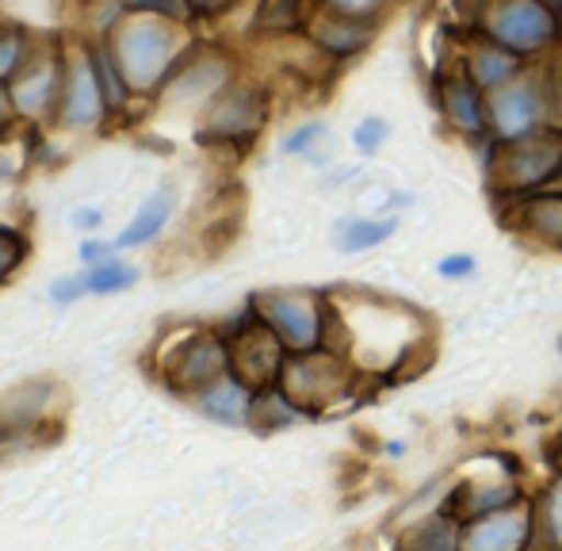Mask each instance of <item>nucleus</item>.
<instances>
[{
  "label": "nucleus",
  "mask_w": 562,
  "mask_h": 551,
  "mask_svg": "<svg viewBox=\"0 0 562 551\" xmlns=\"http://www.w3.org/2000/svg\"><path fill=\"white\" fill-rule=\"evenodd\" d=\"M211 421L218 425H252V411H257V391L245 387L237 375H223L215 387H207L203 395L192 398Z\"/></svg>",
  "instance_id": "f3484780"
},
{
  "label": "nucleus",
  "mask_w": 562,
  "mask_h": 551,
  "mask_svg": "<svg viewBox=\"0 0 562 551\" xmlns=\"http://www.w3.org/2000/svg\"><path fill=\"white\" fill-rule=\"evenodd\" d=\"M15 177V157L8 154V149H0V180Z\"/></svg>",
  "instance_id": "e433bc0d"
},
{
  "label": "nucleus",
  "mask_w": 562,
  "mask_h": 551,
  "mask_svg": "<svg viewBox=\"0 0 562 551\" xmlns=\"http://www.w3.org/2000/svg\"><path fill=\"white\" fill-rule=\"evenodd\" d=\"M479 35L505 46L517 58H540L562 43V12L540 0H505L479 12Z\"/></svg>",
  "instance_id": "20e7f679"
},
{
  "label": "nucleus",
  "mask_w": 562,
  "mask_h": 551,
  "mask_svg": "<svg viewBox=\"0 0 562 551\" xmlns=\"http://www.w3.org/2000/svg\"><path fill=\"white\" fill-rule=\"evenodd\" d=\"M108 46H112L126 85L134 92H142V97L165 89L177 77V69L184 66L188 54L195 50V43H188L180 23L149 12L146 4L126 8V20L115 27Z\"/></svg>",
  "instance_id": "f257e3e1"
},
{
  "label": "nucleus",
  "mask_w": 562,
  "mask_h": 551,
  "mask_svg": "<svg viewBox=\"0 0 562 551\" xmlns=\"http://www.w3.org/2000/svg\"><path fill=\"white\" fill-rule=\"evenodd\" d=\"M536 537L551 551H562V475L551 479L536 502Z\"/></svg>",
  "instance_id": "a878e982"
},
{
  "label": "nucleus",
  "mask_w": 562,
  "mask_h": 551,
  "mask_svg": "<svg viewBox=\"0 0 562 551\" xmlns=\"http://www.w3.org/2000/svg\"><path fill=\"white\" fill-rule=\"evenodd\" d=\"M548 131H562V89L555 69L528 66L513 85L490 92V138L497 146H513Z\"/></svg>",
  "instance_id": "f03ea898"
},
{
  "label": "nucleus",
  "mask_w": 562,
  "mask_h": 551,
  "mask_svg": "<svg viewBox=\"0 0 562 551\" xmlns=\"http://www.w3.org/2000/svg\"><path fill=\"white\" fill-rule=\"evenodd\" d=\"M81 261L89 265V269H100V265L115 261V241H85Z\"/></svg>",
  "instance_id": "72a5a7b5"
},
{
  "label": "nucleus",
  "mask_w": 562,
  "mask_h": 551,
  "mask_svg": "<svg viewBox=\"0 0 562 551\" xmlns=\"http://www.w3.org/2000/svg\"><path fill=\"white\" fill-rule=\"evenodd\" d=\"M161 372L169 391L184 398L203 395L207 387H215L223 375H229V341L226 334H211V329H192L188 337H180L177 349L161 360Z\"/></svg>",
  "instance_id": "6e6552de"
},
{
  "label": "nucleus",
  "mask_w": 562,
  "mask_h": 551,
  "mask_svg": "<svg viewBox=\"0 0 562 551\" xmlns=\"http://www.w3.org/2000/svg\"><path fill=\"white\" fill-rule=\"evenodd\" d=\"M555 463H559V475H562V437L555 440Z\"/></svg>",
  "instance_id": "4c0bfd02"
},
{
  "label": "nucleus",
  "mask_w": 562,
  "mask_h": 551,
  "mask_svg": "<svg viewBox=\"0 0 562 551\" xmlns=\"http://www.w3.org/2000/svg\"><path fill=\"white\" fill-rule=\"evenodd\" d=\"M474 269H479V261L467 254H451L437 265V272L445 276V280H467V276H474Z\"/></svg>",
  "instance_id": "473e14b6"
},
{
  "label": "nucleus",
  "mask_w": 562,
  "mask_h": 551,
  "mask_svg": "<svg viewBox=\"0 0 562 551\" xmlns=\"http://www.w3.org/2000/svg\"><path fill=\"white\" fill-rule=\"evenodd\" d=\"M437 104L456 135H463L467 142L490 138V97L463 69H451V74L437 77Z\"/></svg>",
  "instance_id": "ddd939ff"
},
{
  "label": "nucleus",
  "mask_w": 562,
  "mask_h": 551,
  "mask_svg": "<svg viewBox=\"0 0 562 551\" xmlns=\"http://www.w3.org/2000/svg\"><path fill=\"white\" fill-rule=\"evenodd\" d=\"M100 223H104L100 211H77L74 215V226H100Z\"/></svg>",
  "instance_id": "c9c22d12"
},
{
  "label": "nucleus",
  "mask_w": 562,
  "mask_h": 551,
  "mask_svg": "<svg viewBox=\"0 0 562 551\" xmlns=\"http://www.w3.org/2000/svg\"><path fill=\"white\" fill-rule=\"evenodd\" d=\"M234 81V54L218 50V46H195L184 58V66L177 69V77L165 85V100H177V104H192L195 100V104L211 108Z\"/></svg>",
  "instance_id": "9b49d317"
},
{
  "label": "nucleus",
  "mask_w": 562,
  "mask_h": 551,
  "mask_svg": "<svg viewBox=\"0 0 562 551\" xmlns=\"http://www.w3.org/2000/svg\"><path fill=\"white\" fill-rule=\"evenodd\" d=\"M61 89H66V54H61L58 46H38V50H31L27 66L8 85L15 112L27 123L54 120L61 104Z\"/></svg>",
  "instance_id": "9d476101"
},
{
  "label": "nucleus",
  "mask_w": 562,
  "mask_h": 551,
  "mask_svg": "<svg viewBox=\"0 0 562 551\" xmlns=\"http://www.w3.org/2000/svg\"><path fill=\"white\" fill-rule=\"evenodd\" d=\"M15 123H20V112H15V104H12V92H8V85H0V138H4Z\"/></svg>",
  "instance_id": "f704fd0d"
},
{
  "label": "nucleus",
  "mask_w": 562,
  "mask_h": 551,
  "mask_svg": "<svg viewBox=\"0 0 562 551\" xmlns=\"http://www.w3.org/2000/svg\"><path fill=\"white\" fill-rule=\"evenodd\" d=\"M138 283V269L126 261H108L100 269H89L85 272V288L89 295H112V291H126Z\"/></svg>",
  "instance_id": "cd10ccee"
},
{
  "label": "nucleus",
  "mask_w": 562,
  "mask_h": 551,
  "mask_svg": "<svg viewBox=\"0 0 562 551\" xmlns=\"http://www.w3.org/2000/svg\"><path fill=\"white\" fill-rule=\"evenodd\" d=\"M31 35L23 27H0V85H12L31 58Z\"/></svg>",
  "instance_id": "bb28decb"
},
{
  "label": "nucleus",
  "mask_w": 562,
  "mask_h": 551,
  "mask_svg": "<svg viewBox=\"0 0 562 551\" xmlns=\"http://www.w3.org/2000/svg\"><path fill=\"white\" fill-rule=\"evenodd\" d=\"M394 230H398V218L394 215H345L334 223V246L337 254H368V249L383 246L386 238H394Z\"/></svg>",
  "instance_id": "aec40b11"
},
{
  "label": "nucleus",
  "mask_w": 562,
  "mask_h": 551,
  "mask_svg": "<svg viewBox=\"0 0 562 551\" xmlns=\"http://www.w3.org/2000/svg\"><path fill=\"white\" fill-rule=\"evenodd\" d=\"M525 502L517 483H505V479H494V483H471L463 494H459V525L474 521V517L486 514H502V509Z\"/></svg>",
  "instance_id": "5701e85b"
},
{
  "label": "nucleus",
  "mask_w": 562,
  "mask_h": 551,
  "mask_svg": "<svg viewBox=\"0 0 562 551\" xmlns=\"http://www.w3.org/2000/svg\"><path fill=\"white\" fill-rule=\"evenodd\" d=\"M326 138V123H303V127H295L288 138H283V154H314V142Z\"/></svg>",
  "instance_id": "7c9ffc66"
},
{
  "label": "nucleus",
  "mask_w": 562,
  "mask_h": 551,
  "mask_svg": "<svg viewBox=\"0 0 562 551\" xmlns=\"http://www.w3.org/2000/svg\"><path fill=\"white\" fill-rule=\"evenodd\" d=\"M268 123L265 85L234 81L211 108H203L200 142L203 146H249Z\"/></svg>",
  "instance_id": "0eeeda50"
},
{
  "label": "nucleus",
  "mask_w": 562,
  "mask_h": 551,
  "mask_svg": "<svg viewBox=\"0 0 562 551\" xmlns=\"http://www.w3.org/2000/svg\"><path fill=\"white\" fill-rule=\"evenodd\" d=\"M386 138H391V123L379 120V115L360 120V123H356V131H352V142H356V149H360L363 157H375L379 149L386 146Z\"/></svg>",
  "instance_id": "c85d7f7f"
},
{
  "label": "nucleus",
  "mask_w": 562,
  "mask_h": 551,
  "mask_svg": "<svg viewBox=\"0 0 562 551\" xmlns=\"http://www.w3.org/2000/svg\"><path fill=\"white\" fill-rule=\"evenodd\" d=\"M81 295H89V288H85V272H77V276H61L58 283L50 288V299L58 306H69V303H77Z\"/></svg>",
  "instance_id": "2f4dec72"
},
{
  "label": "nucleus",
  "mask_w": 562,
  "mask_h": 551,
  "mask_svg": "<svg viewBox=\"0 0 562 551\" xmlns=\"http://www.w3.org/2000/svg\"><path fill=\"white\" fill-rule=\"evenodd\" d=\"M172 211H177V195H172V188L165 184L161 192H154L146 203H142L138 215L131 218V226L115 238V249L119 246H149V241L169 226Z\"/></svg>",
  "instance_id": "412c9836"
},
{
  "label": "nucleus",
  "mask_w": 562,
  "mask_h": 551,
  "mask_svg": "<svg viewBox=\"0 0 562 551\" xmlns=\"http://www.w3.org/2000/svg\"><path fill=\"white\" fill-rule=\"evenodd\" d=\"M54 383L38 380V383H23L15 387L12 395L0 403V432H27L35 429L38 421L50 411V398H54Z\"/></svg>",
  "instance_id": "6ab92c4d"
},
{
  "label": "nucleus",
  "mask_w": 562,
  "mask_h": 551,
  "mask_svg": "<svg viewBox=\"0 0 562 551\" xmlns=\"http://www.w3.org/2000/svg\"><path fill=\"white\" fill-rule=\"evenodd\" d=\"M311 23V8L288 4V0H272V4H260L257 15H252V31L257 35H272V38H291Z\"/></svg>",
  "instance_id": "b1692460"
},
{
  "label": "nucleus",
  "mask_w": 562,
  "mask_h": 551,
  "mask_svg": "<svg viewBox=\"0 0 562 551\" xmlns=\"http://www.w3.org/2000/svg\"><path fill=\"white\" fill-rule=\"evenodd\" d=\"M459 69H463V74L490 97V92H497V89H505V85L517 81V77L528 69V61L517 58V54H509L505 46L490 43L486 35H479V31H474V35L467 38L463 66H459Z\"/></svg>",
  "instance_id": "dca6fc26"
},
{
  "label": "nucleus",
  "mask_w": 562,
  "mask_h": 551,
  "mask_svg": "<svg viewBox=\"0 0 562 551\" xmlns=\"http://www.w3.org/2000/svg\"><path fill=\"white\" fill-rule=\"evenodd\" d=\"M257 318L280 337L288 357L329 349V329H334V306L318 291H265L252 299Z\"/></svg>",
  "instance_id": "7ed1b4c3"
},
{
  "label": "nucleus",
  "mask_w": 562,
  "mask_h": 551,
  "mask_svg": "<svg viewBox=\"0 0 562 551\" xmlns=\"http://www.w3.org/2000/svg\"><path fill=\"white\" fill-rule=\"evenodd\" d=\"M306 38H311L326 58L345 61V58H356L360 50H368V43L375 38V23L356 20V15H345V12H337L334 4H326L311 12Z\"/></svg>",
  "instance_id": "2eb2a0df"
},
{
  "label": "nucleus",
  "mask_w": 562,
  "mask_h": 551,
  "mask_svg": "<svg viewBox=\"0 0 562 551\" xmlns=\"http://www.w3.org/2000/svg\"><path fill=\"white\" fill-rule=\"evenodd\" d=\"M536 540V502L459 525V551H528Z\"/></svg>",
  "instance_id": "f8f14e48"
},
{
  "label": "nucleus",
  "mask_w": 562,
  "mask_h": 551,
  "mask_svg": "<svg viewBox=\"0 0 562 551\" xmlns=\"http://www.w3.org/2000/svg\"><path fill=\"white\" fill-rule=\"evenodd\" d=\"M490 177H494L497 192L517 195V200L551 192V184L562 177V131H548V135L513 142V146H497Z\"/></svg>",
  "instance_id": "39448f33"
},
{
  "label": "nucleus",
  "mask_w": 562,
  "mask_h": 551,
  "mask_svg": "<svg viewBox=\"0 0 562 551\" xmlns=\"http://www.w3.org/2000/svg\"><path fill=\"white\" fill-rule=\"evenodd\" d=\"M108 115L104 92H100V81L92 74L89 50L66 54V89H61V104L54 120L69 131H92L100 127Z\"/></svg>",
  "instance_id": "4468645a"
},
{
  "label": "nucleus",
  "mask_w": 562,
  "mask_h": 551,
  "mask_svg": "<svg viewBox=\"0 0 562 551\" xmlns=\"http://www.w3.org/2000/svg\"><path fill=\"white\" fill-rule=\"evenodd\" d=\"M517 230L536 246L562 249V192H540L520 200Z\"/></svg>",
  "instance_id": "a211bd4d"
},
{
  "label": "nucleus",
  "mask_w": 562,
  "mask_h": 551,
  "mask_svg": "<svg viewBox=\"0 0 562 551\" xmlns=\"http://www.w3.org/2000/svg\"><path fill=\"white\" fill-rule=\"evenodd\" d=\"M85 50H89V61H92V74H97L100 81V92H104V104H108V115H123L126 108H131L134 100V89L126 85L123 69H119L115 54L108 43H85Z\"/></svg>",
  "instance_id": "4be33fe9"
},
{
  "label": "nucleus",
  "mask_w": 562,
  "mask_h": 551,
  "mask_svg": "<svg viewBox=\"0 0 562 551\" xmlns=\"http://www.w3.org/2000/svg\"><path fill=\"white\" fill-rule=\"evenodd\" d=\"M27 261V238L12 226H0V283Z\"/></svg>",
  "instance_id": "c756f323"
},
{
  "label": "nucleus",
  "mask_w": 562,
  "mask_h": 551,
  "mask_svg": "<svg viewBox=\"0 0 562 551\" xmlns=\"http://www.w3.org/2000/svg\"><path fill=\"white\" fill-rule=\"evenodd\" d=\"M352 383H356V368L340 352L318 349V352H306V357H288L276 391L306 417L326 411L329 403H340L352 391Z\"/></svg>",
  "instance_id": "423d86ee"
},
{
  "label": "nucleus",
  "mask_w": 562,
  "mask_h": 551,
  "mask_svg": "<svg viewBox=\"0 0 562 551\" xmlns=\"http://www.w3.org/2000/svg\"><path fill=\"white\" fill-rule=\"evenodd\" d=\"M229 341V375L260 391H272L283 375V364H288V349L280 345V337L257 318V306L249 303V318L237 322L234 334H226Z\"/></svg>",
  "instance_id": "1a4fd4ad"
},
{
  "label": "nucleus",
  "mask_w": 562,
  "mask_h": 551,
  "mask_svg": "<svg viewBox=\"0 0 562 551\" xmlns=\"http://www.w3.org/2000/svg\"><path fill=\"white\" fill-rule=\"evenodd\" d=\"M402 551H459V521H451V517H429L414 532H406Z\"/></svg>",
  "instance_id": "393cba45"
}]
</instances>
